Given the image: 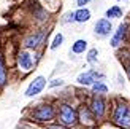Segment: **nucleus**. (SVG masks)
Masks as SVG:
<instances>
[{
	"mask_svg": "<svg viewBox=\"0 0 130 129\" xmlns=\"http://www.w3.org/2000/svg\"><path fill=\"white\" fill-rule=\"evenodd\" d=\"M51 34V25H38V29L25 34L21 40V46L27 48L32 51H40L44 45H46V40Z\"/></svg>",
	"mask_w": 130,
	"mask_h": 129,
	"instance_id": "nucleus-1",
	"label": "nucleus"
},
{
	"mask_svg": "<svg viewBox=\"0 0 130 129\" xmlns=\"http://www.w3.org/2000/svg\"><path fill=\"white\" fill-rule=\"evenodd\" d=\"M109 120L119 129H130V102L124 99H116L111 107Z\"/></svg>",
	"mask_w": 130,
	"mask_h": 129,
	"instance_id": "nucleus-2",
	"label": "nucleus"
},
{
	"mask_svg": "<svg viewBox=\"0 0 130 129\" xmlns=\"http://www.w3.org/2000/svg\"><path fill=\"white\" fill-rule=\"evenodd\" d=\"M40 53L38 51H32V49H27V48H19L16 51V56H14V64L18 70L24 75L30 73L32 70H35L38 61H40Z\"/></svg>",
	"mask_w": 130,
	"mask_h": 129,
	"instance_id": "nucleus-3",
	"label": "nucleus"
},
{
	"mask_svg": "<svg viewBox=\"0 0 130 129\" xmlns=\"http://www.w3.org/2000/svg\"><path fill=\"white\" fill-rule=\"evenodd\" d=\"M29 118L32 121H37V123L48 124L57 118V105L53 104V102H40V104L30 108Z\"/></svg>",
	"mask_w": 130,
	"mask_h": 129,
	"instance_id": "nucleus-4",
	"label": "nucleus"
},
{
	"mask_svg": "<svg viewBox=\"0 0 130 129\" xmlns=\"http://www.w3.org/2000/svg\"><path fill=\"white\" fill-rule=\"evenodd\" d=\"M57 120L59 123L73 127L78 124V108L68 100H62L57 104Z\"/></svg>",
	"mask_w": 130,
	"mask_h": 129,
	"instance_id": "nucleus-5",
	"label": "nucleus"
},
{
	"mask_svg": "<svg viewBox=\"0 0 130 129\" xmlns=\"http://www.w3.org/2000/svg\"><path fill=\"white\" fill-rule=\"evenodd\" d=\"M87 105H89L90 112L95 115V118L99 120V121L106 117V113H108V104H106V100H105V96H102V94H92V96H90V99H89V102H87Z\"/></svg>",
	"mask_w": 130,
	"mask_h": 129,
	"instance_id": "nucleus-6",
	"label": "nucleus"
},
{
	"mask_svg": "<svg viewBox=\"0 0 130 129\" xmlns=\"http://www.w3.org/2000/svg\"><path fill=\"white\" fill-rule=\"evenodd\" d=\"M128 27H130V22H128V21H122L118 27H116V30L111 34V38H109V45H111V48L118 49V48H121L124 43H127Z\"/></svg>",
	"mask_w": 130,
	"mask_h": 129,
	"instance_id": "nucleus-7",
	"label": "nucleus"
},
{
	"mask_svg": "<svg viewBox=\"0 0 130 129\" xmlns=\"http://www.w3.org/2000/svg\"><path fill=\"white\" fill-rule=\"evenodd\" d=\"M78 123L84 127H97V124H99V120L90 112L89 105L84 104V102L79 104V107H78Z\"/></svg>",
	"mask_w": 130,
	"mask_h": 129,
	"instance_id": "nucleus-8",
	"label": "nucleus"
},
{
	"mask_svg": "<svg viewBox=\"0 0 130 129\" xmlns=\"http://www.w3.org/2000/svg\"><path fill=\"white\" fill-rule=\"evenodd\" d=\"M51 13L49 10H46L41 3H38L37 0H34L32 3V18L35 19V22L38 25H48L49 21H51Z\"/></svg>",
	"mask_w": 130,
	"mask_h": 129,
	"instance_id": "nucleus-9",
	"label": "nucleus"
},
{
	"mask_svg": "<svg viewBox=\"0 0 130 129\" xmlns=\"http://www.w3.org/2000/svg\"><path fill=\"white\" fill-rule=\"evenodd\" d=\"M103 78H105V73L103 72H100L97 69H89V70H86V72H83L76 76V83L81 86H92L97 80H103Z\"/></svg>",
	"mask_w": 130,
	"mask_h": 129,
	"instance_id": "nucleus-10",
	"label": "nucleus"
},
{
	"mask_svg": "<svg viewBox=\"0 0 130 129\" xmlns=\"http://www.w3.org/2000/svg\"><path fill=\"white\" fill-rule=\"evenodd\" d=\"M114 32V27H113V22L109 18H100L97 19V22L94 24V35L99 37V38H106L109 37Z\"/></svg>",
	"mask_w": 130,
	"mask_h": 129,
	"instance_id": "nucleus-11",
	"label": "nucleus"
},
{
	"mask_svg": "<svg viewBox=\"0 0 130 129\" xmlns=\"http://www.w3.org/2000/svg\"><path fill=\"white\" fill-rule=\"evenodd\" d=\"M46 81H48V80L44 78L43 75L35 76V78L29 83V86L25 88L24 96H25V97H35V96L41 94V93H43V89L46 88Z\"/></svg>",
	"mask_w": 130,
	"mask_h": 129,
	"instance_id": "nucleus-12",
	"label": "nucleus"
},
{
	"mask_svg": "<svg viewBox=\"0 0 130 129\" xmlns=\"http://www.w3.org/2000/svg\"><path fill=\"white\" fill-rule=\"evenodd\" d=\"M92 18V13L87 6H81V8H76L75 10V19H76V24H86L87 21H90Z\"/></svg>",
	"mask_w": 130,
	"mask_h": 129,
	"instance_id": "nucleus-13",
	"label": "nucleus"
},
{
	"mask_svg": "<svg viewBox=\"0 0 130 129\" xmlns=\"http://www.w3.org/2000/svg\"><path fill=\"white\" fill-rule=\"evenodd\" d=\"M87 51V40L84 38H78L71 43V48H70V53L73 54H84Z\"/></svg>",
	"mask_w": 130,
	"mask_h": 129,
	"instance_id": "nucleus-14",
	"label": "nucleus"
},
{
	"mask_svg": "<svg viewBox=\"0 0 130 129\" xmlns=\"http://www.w3.org/2000/svg\"><path fill=\"white\" fill-rule=\"evenodd\" d=\"M8 78H10V73H8V69H6L5 57H3L2 53H0V88H5L6 86Z\"/></svg>",
	"mask_w": 130,
	"mask_h": 129,
	"instance_id": "nucleus-15",
	"label": "nucleus"
},
{
	"mask_svg": "<svg viewBox=\"0 0 130 129\" xmlns=\"http://www.w3.org/2000/svg\"><path fill=\"white\" fill-rule=\"evenodd\" d=\"M122 15H124V10H122L121 5H111L105 11V16L109 18V19H121Z\"/></svg>",
	"mask_w": 130,
	"mask_h": 129,
	"instance_id": "nucleus-16",
	"label": "nucleus"
},
{
	"mask_svg": "<svg viewBox=\"0 0 130 129\" xmlns=\"http://www.w3.org/2000/svg\"><path fill=\"white\" fill-rule=\"evenodd\" d=\"M90 93H92V94H102V96L108 94V86L105 83V78H103V80H97L94 85L90 86Z\"/></svg>",
	"mask_w": 130,
	"mask_h": 129,
	"instance_id": "nucleus-17",
	"label": "nucleus"
},
{
	"mask_svg": "<svg viewBox=\"0 0 130 129\" xmlns=\"http://www.w3.org/2000/svg\"><path fill=\"white\" fill-rule=\"evenodd\" d=\"M59 22L63 24V25H67V24H76V19H75V11H67V13H63V15L59 18Z\"/></svg>",
	"mask_w": 130,
	"mask_h": 129,
	"instance_id": "nucleus-18",
	"label": "nucleus"
},
{
	"mask_svg": "<svg viewBox=\"0 0 130 129\" xmlns=\"http://www.w3.org/2000/svg\"><path fill=\"white\" fill-rule=\"evenodd\" d=\"M86 61H87V64H90V66H94V64L99 62V49H97V48H90V49H87Z\"/></svg>",
	"mask_w": 130,
	"mask_h": 129,
	"instance_id": "nucleus-19",
	"label": "nucleus"
},
{
	"mask_svg": "<svg viewBox=\"0 0 130 129\" xmlns=\"http://www.w3.org/2000/svg\"><path fill=\"white\" fill-rule=\"evenodd\" d=\"M62 43H63V34H60V32H59V34L54 35L53 42H51V45H49V49L54 51V49H57V48H60Z\"/></svg>",
	"mask_w": 130,
	"mask_h": 129,
	"instance_id": "nucleus-20",
	"label": "nucleus"
},
{
	"mask_svg": "<svg viewBox=\"0 0 130 129\" xmlns=\"http://www.w3.org/2000/svg\"><path fill=\"white\" fill-rule=\"evenodd\" d=\"M65 83H63V80L62 78H54V80H51L49 83H48V86L53 89V88H60V86H63Z\"/></svg>",
	"mask_w": 130,
	"mask_h": 129,
	"instance_id": "nucleus-21",
	"label": "nucleus"
},
{
	"mask_svg": "<svg viewBox=\"0 0 130 129\" xmlns=\"http://www.w3.org/2000/svg\"><path fill=\"white\" fill-rule=\"evenodd\" d=\"M44 129H71L70 126H65L62 123H56V124H46Z\"/></svg>",
	"mask_w": 130,
	"mask_h": 129,
	"instance_id": "nucleus-22",
	"label": "nucleus"
},
{
	"mask_svg": "<svg viewBox=\"0 0 130 129\" xmlns=\"http://www.w3.org/2000/svg\"><path fill=\"white\" fill-rule=\"evenodd\" d=\"M92 0H76V6L78 8H81V6H87Z\"/></svg>",
	"mask_w": 130,
	"mask_h": 129,
	"instance_id": "nucleus-23",
	"label": "nucleus"
},
{
	"mask_svg": "<svg viewBox=\"0 0 130 129\" xmlns=\"http://www.w3.org/2000/svg\"><path fill=\"white\" fill-rule=\"evenodd\" d=\"M124 69H125V72H127V75H128V78H130V59L124 61Z\"/></svg>",
	"mask_w": 130,
	"mask_h": 129,
	"instance_id": "nucleus-24",
	"label": "nucleus"
},
{
	"mask_svg": "<svg viewBox=\"0 0 130 129\" xmlns=\"http://www.w3.org/2000/svg\"><path fill=\"white\" fill-rule=\"evenodd\" d=\"M118 2H125V0H118Z\"/></svg>",
	"mask_w": 130,
	"mask_h": 129,
	"instance_id": "nucleus-25",
	"label": "nucleus"
}]
</instances>
